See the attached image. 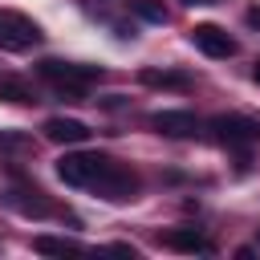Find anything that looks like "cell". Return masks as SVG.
<instances>
[{
  "label": "cell",
  "mask_w": 260,
  "mask_h": 260,
  "mask_svg": "<svg viewBox=\"0 0 260 260\" xmlns=\"http://www.w3.org/2000/svg\"><path fill=\"white\" fill-rule=\"evenodd\" d=\"M37 73H41L45 81H53L65 98H81V89H85L89 81H98V77H102V65H73V61L45 57V61L37 65Z\"/></svg>",
  "instance_id": "1"
},
{
  "label": "cell",
  "mask_w": 260,
  "mask_h": 260,
  "mask_svg": "<svg viewBox=\"0 0 260 260\" xmlns=\"http://www.w3.org/2000/svg\"><path fill=\"white\" fill-rule=\"evenodd\" d=\"M207 130L228 150H248L252 142H260V122L256 118H244V114H215L207 122Z\"/></svg>",
  "instance_id": "2"
},
{
  "label": "cell",
  "mask_w": 260,
  "mask_h": 260,
  "mask_svg": "<svg viewBox=\"0 0 260 260\" xmlns=\"http://www.w3.org/2000/svg\"><path fill=\"white\" fill-rule=\"evenodd\" d=\"M110 158L106 154H89V150H77V154H61L57 158V179L69 183V187H93V179L102 175Z\"/></svg>",
  "instance_id": "3"
},
{
  "label": "cell",
  "mask_w": 260,
  "mask_h": 260,
  "mask_svg": "<svg viewBox=\"0 0 260 260\" xmlns=\"http://www.w3.org/2000/svg\"><path fill=\"white\" fill-rule=\"evenodd\" d=\"M93 191L102 195V199H110V203H126V199H134L138 195V175L130 171V167H122V162H106L102 167V175L93 179Z\"/></svg>",
  "instance_id": "4"
},
{
  "label": "cell",
  "mask_w": 260,
  "mask_h": 260,
  "mask_svg": "<svg viewBox=\"0 0 260 260\" xmlns=\"http://www.w3.org/2000/svg\"><path fill=\"white\" fill-rule=\"evenodd\" d=\"M32 45H41V28L28 16H20V12H0V49L24 53Z\"/></svg>",
  "instance_id": "5"
},
{
  "label": "cell",
  "mask_w": 260,
  "mask_h": 260,
  "mask_svg": "<svg viewBox=\"0 0 260 260\" xmlns=\"http://www.w3.org/2000/svg\"><path fill=\"white\" fill-rule=\"evenodd\" d=\"M191 45L199 49V53H207V57H215V61H223V57H236V37H228V28H219V24H195L191 28Z\"/></svg>",
  "instance_id": "6"
},
{
  "label": "cell",
  "mask_w": 260,
  "mask_h": 260,
  "mask_svg": "<svg viewBox=\"0 0 260 260\" xmlns=\"http://www.w3.org/2000/svg\"><path fill=\"white\" fill-rule=\"evenodd\" d=\"M150 126L158 134H167V138H191V134H199V118L191 110H158V114H150Z\"/></svg>",
  "instance_id": "7"
},
{
  "label": "cell",
  "mask_w": 260,
  "mask_h": 260,
  "mask_svg": "<svg viewBox=\"0 0 260 260\" xmlns=\"http://www.w3.org/2000/svg\"><path fill=\"white\" fill-rule=\"evenodd\" d=\"M41 130H45V138H49V142H61V146H77V142H85V138H89V126H85V122H77V118H49Z\"/></svg>",
  "instance_id": "8"
},
{
  "label": "cell",
  "mask_w": 260,
  "mask_h": 260,
  "mask_svg": "<svg viewBox=\"0 0 260 260\" xmlns=\"http://www.w3.org/2000/svg\"><path fill=\"white\" fill-rule=\"evenodd\" d=\"M4 203H8L12 211L28 215V219H45V215L53 211V207H49V199H45L37 187H32V191H28V187H16V191H8V195H4Z\"/></svg>",
  "instance_id": "9"
},
{
  "label": "cell",
  "mask_w": 260,
  "mask_h": 260,
  "mask_svg": "<svg viewBox=\"0 0 260 260\" xmlns=\"http://www.w3.org/2000/svg\"><path fill=\"white\" fill-rule=\"evenodd\" d=\"M162 244H167V248H175V252H191V256H195V252H203V256H211V252H215V248H211V240H207L199 228H191V223H187V228H171V232L162 236Z\"/></svg>",
  "instance_id": "10"
},
{
  "label": "cell",
  "mask_w": 260,
  "mask_h": 260,
  "mask_svg": "<svg viewBox=\"0 0 260 260\" xmlns=\"http://www.w3.org/2000/svg\"><path fill=\"white\" fill-rule=\"evenodd\" d=\"M138 77L150 89H187L191 85V73H179V69H142Z\"/></svg>",
  "instance_id": "11"
},
{
  "label": "cell",
  "mask_w": 260,
  "mask_h": 260,
  "mask_svg": "<svg viewBox=\"0 0 260 260\" xmlns=\"http://www.w3.org/2000/svg\"><path fill=\"white\" fill-rule=\"evenodd\" d=\"M32 252H41V256H65V252H81V244L77 240H61V236H37Z\"/></svg>",
  "instance_id": "12"
},
{
  "label": "cell",
  "mask_w": 260,
  "mask_h": 260,
  "mask_svg": "<svg viewBox=\"0 0 260 260\" xmlns=\"http://www.w3.org/2000/svg\"><path fill=\"white\" fill-rule=\"evenodd\" d=\"M0 98L4 102H37V93L24 81H0Z\"/></svg>",
  "instance_id": "13"
},
{
  "label": "cell",
  "mask_w": 260,
  "mask_h": 260,
  "mask_svg": "<svg viewBox=\"0 0 260 260\" xmlns=\"http://www.w3.org/2000/svg\"><path fill=\"white\" fill-rule=\"evenodd\" d=\"M134 12H138L142 20H150V24H167V8H162V4H154V0H138V4H134Z\"/></svg>",
  "instance_id": "14"
},
{
  "label": "cell",
  "mask_w": 260,
  "mask_h": 260,
  "mask_svg": "<svg viewBox=\"0 0 260 260\" xmlns=\"http://www.w3.org/2000/svg\"><path fill=\"white\" fill-rule=\"evenodd\" d=\"M106 252H122V256H134V248H130V244H110Z\"/></svg>",
  "instance_id": "15"
},
{
  "label": "cell",
  "mask_w": 260,
  "mask_h": 260,
  "mask_svg": "<svg viewBox=\"0 0 260 260\" xmlns=\"http://www.w3.org/2000/svg\"><path fill=\"white\" fill-rule=\"evenodd\" d=\"M248 24H252V28H260V4H256V8H248Z\"/></svg>",
  "instance_id": "16"
},
{
  "label": "cell",
  "mask_w": 260,
  "mask_h": 260,
  "mask_svg": "<svg viewBox=\"0 0 260 260\" xmlns=\"http://www.w3.org/2000/svg\"><path fill=\"white\" fill-rule=\"evenodd\" d=\"M252 81H256V85H260V61H256V69H252Z\"/></svg>",
  "instance_id": "17"
},
{
  "label": "cell",
  "mask_w": 260,
  "mask_h": 260,
  "mask_svg": "<svg viewBox=\"0 0 260 260\" xmlns=\"http://www.w3.org/2000/svg\"><path fill=\"white\" fill-rule=\"evenodd\" d=\"M183 4H219V0H183Z\"/></svg>",
  "instance_id": "18"
},
{
  "label": "cell",
  "mask_w": 260,
  "mask_h": 260,
  "mask_svg": "<svg viewBox=\"0 0 260 260\" xmlns=\"http://www.w3.org/2000/svg\"><path fill=\"white\" fill-rule=\"evenodd\" d=\"M256 248H260V228H256Z\"/></svg>",
  "instance_id": "19"
}]
</instances>
